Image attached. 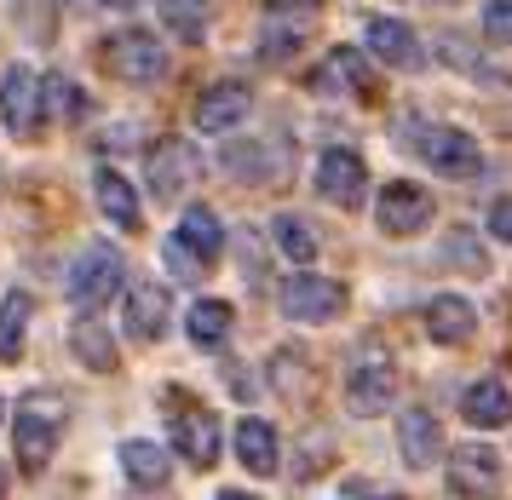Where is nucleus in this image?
I'll return each mask as SVG.
<instances>
[{"label": "nucleus", "instance_id": "obj_1", "mask_svg": "<svg viewBox=\"0 0 512 500\" xmlns=\"http://www.w3.org/2000/svg\"><path fill=\"white\" fill-rule=\"evenodd\" d=\"M64 420H70V403H64V391H24V403H18V426H12V443H18V466L24 472H41L58 449V437H64Z\"/></svg>", "mask_w": 512, "mask_h": 500}, {"label": "nucleus", "instance_id": "obj_2", "mask_svg": "<svg viewBox=\"0 0 512 500\" xmlns=\"http://www.w3.org/2000/svg\"><path fill=\"white\" fill-rule=\"evenodd\" d=\"M346 397L351 414H386L397 403V357L386 351V340L357 345V357L346 368Z\"/></svg>", "mask_w": 512, "mask_h": 500}, {"label": "nucleus", "instance_id": "obj_3", "mask_svg": "<svg viewBox=\"0 0 512 500\" xmlns=\"http://www.w3.org/2000/svg\"><path fill=\"white\" fill-rule=\"evenodd\" d=\"M415 150L426 156V167H438L443 179H478L484 173V150L478 138H466L461 127H438V121H415Z\"/></svg>", "mask_w": 512, "mask_h": 500}, {"label": "nucleus", "instance_id": "obj_4", "mask_svg": "<svg viewBox=\"0 0 512 500\" xmlns=\"http://www.w3.org/2000/svg\"><path fill=\"white\" fill-rule=\"evenodd\" d=\"M0 115L18 138H35L47 121V75H35L29 64H12L0 75Z\"/></svg>", "mask_w": 512, "mask_h": 500}, {"label": "nucleus", "instance_id": "obj_5", "mask_svg": "<svg viewBox=\"0 0 512 500\" xmlns=\"http://www.w3.org/2000/svg\"><path fill=\"white\" fill-rule=\"evenodd\" d=\"M311 23H317V0H271L265 18H259V58L282 64L288 52H300Z\"/></svg>", "mask_w": 512, "mask_h": 500}, {"label": "nucleus", "instance_id": "obj_6", "mask_svg": "<svg viewBox=\"0 0 512 500\" xmlns=\"http://www.w3.org/2000/svg\"><path fill=\"white\" fill-rule=\"evenodd\" d=\"M282 317L288 322H334L340 311H346V288L334 282V276H317V271H305L300 276H288L282 282Z\"/></svg>", "mask_w": 512, "mask_h": 500}, {"label": "nucleus", "instance_id": "obj_7", "mask_svg": "<svg viewBox=\"0 0 512 500\" xmlns=\"http://www.w3.org/2000/svg\"><path fill=\"white\" fill-rule=\"evenodd\" d=\"M121 276H127L121 253L110 248V242H93V248L70 265V299L81 305V311H98L104 299L121 294Z\"/></svg>", "mask_w": 512, "mask_h": 500}, {"label": "nucleus", "instance_id": "obj_8", "mask_svg": "<svg viewBox=\"0 0 512 500\" xmlns=\"http://www.w3.org/2000/svg\"><path fill=\"white\" fill-rule=\"evenodd\" d=\"M104 64H110V75H121V81L150 87V81L167 75V46L156 41V35H144V29H121L116 41H110V52H104Z\"/></svg>", "mask_w": 512, "mask_h": 500}, {"label": "nucleus", "instance_id": "obj_9", "mask_svg": "<svg viewBox=\"0 0 512 500\" xmlns=\"http://www.w3.org/2000/svg\"><path fill=\"white\" fill-rule=\"evenodd\" d=\"M374 219H380L386 236H415V230L432 225V196L409 179H392L380 190V202H374Z\"/></svg>", "mask_w": 512, "mask_h": 500}, {"label": "nucleus", "instance_id": "obj_10", "mask_svg": "<svg viewBox=\"0 0 512 500\" xmlns=\"http://www.w3.org/2000/svg\"><path fill=\"white\" fill-rule=\"evenodd\" d=\"M202 179V156H196V144L190 138H167L150 150V190L173 202V196H185L190 184Z\"/></svg>", "mask_w": 512, "mask_h": 500}, {"label": "nucleus", "instance_id": "obj_11", "mask_svg": "<svg viewBox=\"0 0 512 500\" xmlns=\"http://www.w3.org/2000/svg\"><path fill=\"white\" fill-rule=\"evenodd\" d=\"M397 455L409 472H432L443 460V426L426 409H403L397 414Z\"/></svg>", "mask_w": 512, "mask_h": 500}, {"label": "nucleus", "instance_id": "obj_12", "mask_svg": "<svg viewBox=\"0 0 512 500\" xmlns=\"http://www.w3.org/2000/svg\"><path fill=\"white\" fill-rule=\"evenodd\" d=\"M317 190H323V202L334 207H357L363 202V190H369V167L357 150H328L317 161Z\"/></svg>", "mask_w": 512, "mask_h": 500}, {"label": "nucleus", "instance_id": "obj_13", "mask_svg": "<svg viewBox=\"0 0 512 500\" xmlns=\"http://www.w3.org/2000/svg\"><path fill=\"white\" fill-rule=\"evenodd\" d=\"M248 110H254V92L242 81H219L196 98V127L202 133H231L236 121H248Z\"/></svg>", "mask_w": 512, "mask_h": 500}, {"label": "nucleus", "instance_id": "obj_14", "mask_svg": "<svg viewBox=\"0 0 512 500\" xmlns=\"http://www.w3.org/2000/svg\"><path fill=\"white\" fill-rule=\"evenodd\" d=\"M127 334L133 340H162L167 334V288L150 276L127 282Z\"/></svg>", "mask_w": 512, "mask_h": 500}, {"label": "nucleus", "instance_id": "obj_15", "mask_svg": "<svg viewBox=\"0 0 512 500\" xmlns=\"http://www.w3.org/2000/svg\"><path fill=\"white\" fill-rule=\"evenodd\" d=\"M363 41H369V52L380 58V64H392V69H420V64H426L420 35H415L403 18H374Z\"/></svg>", "mask_w": 512, "mask_h": 500}, {"label": "nucleus", "instance_id": "obj_16", "mask_svg": "<svg viewBox=\"0 0 512 500\" xmlns=\"http://www.w3.org/2000/svg\"><path fill=\"white\" fill-rule=\"evenodd\" d=\"M449 483H455L461 495H489V489L501 483V455L484 449V443H461V449H449Z\"/></svg>", "mask_w": 512, "mask_h": 500}, {"label": "nucleus", "instance_id": "obj_17", "mask_svg": "<svg viewBox=\"0 0 512 500\" xmlns=\"http://www.w3.org/2000/svg\"><path fill=\"white\" fill-rule=\"evenodd\" d=\"M173 449L190 460V466H213L219 460V414L190 409L173 420Z\"/></svg>", "mask_w": 512, "mask_h": 500}, {"label": "nucleus", "instance_id": "obj_18", "mask_svg": "<svg viewBox=\"0 0 512 500\" xmlns=\"http://www.w3.org/2000/svg\"><path fill=\"white\" fill-rule=\"evenodd\" d=\"M426 334H432L438 345H466L472 334H478V311H472V299L438 294L432 305H426Z\"/></svg>", "mask_w": 512, "mask_h": 500}, {"label": "nucleus", "instance_id": "obj_19", "mask_svg": "<svg viewBox=\"0 0 512 500\" xmlns=\"http://www.w3.org/2000/svg\"><path fill=\"white\" fill-rule=\"evenodd\" d=\"M236 460L254 472V478H271L282 466V443H277V426H265L259 414H248L242 426H236Z\"/></svg>", "mask_w": 512, "mask_h": 500}, {"label": "nucleus", "instance_id": "obj_20", "mask_svg": "<svg viewBox=\"0 0 512 500\" xmlns=\"http://www.w3.org/2000/svg\"><path fill=\"white\" fill-rule=\"evenodd\" d=\"M461 414L472 420V426H507L512 420V380L489 374V380H478V386H466Z\"/></svg>", "mask_w": 512, "mask_h": 500}, {"label": "nucleus", "instance_id": "obj_21", "mask_svg": "<svg viewBox=\"0 0 512 500\" xmlns=\"http://www.w3.org/2000/svg\"><path fill=\"white\" fill-rule=\"evenodd\" d=\"M225 167L231 173H242L248 184H271V179H282V167H288V156H282V144H248V138H236V144H225Z\"/></svg>", "mask_w": 512, "mask_h": 500}, {"label": "nucleus", "instance_id": "obj_22", "mask_svg": "<svg viewBox=\"0 0 512 500\" xmlns=\"http://www.w3.org/2000/svg\"><path fill=\"white\" fill-rule=\"evenodd\" d=\"M93 190H98V207H104V219H110V225H121V230H139V219H144L139 190H133V184L121 179L116 167H98Z\"/></svg>", "mask_w": 512, "mask_h": 500}, {"label": "nucleus", "instance_id": "obj_23", "mask_svg": "<svg viewBox=\"0 0 512 500\" xmlns=\"http://www.w3.org/2000/svg\"><path fill=\"white\" fill-rule=\"evenodd\" d=\"M173 236H179V242L202 259V265H208V259H219V248H225V225H219V213H213V207H202V202L185 207V219H179V230H173Z\"/></svg>", "mask_w": 512, "mask_h": 500}, {"label": "nucleus", "instance_id": "obj_24", "mask_svg": "<svg viewBox=\"0 0 512 500\" xmlns=\"http://www.w3.org/2000/svg\"><path fill=\"white\" fill-rule=\"evenodd\" d=\"M317 87H323V92H374L363 52H351V46H334V52L323 58V69H317Z\"/></svg>", "mask_w": 512, "mask_h": 500}, {"label": "nucleus", "instance_id": "obj_25", "mask_svg": "<svg viewBox=\"0 0 512 500\" xmlns=\"http://www.w3.org/2000/svg\"><path fill=\"white\" fill-rule=\"evenodd\" d=\"M121 472L133 489H167V449L133 437V443H121Z\"/></svg>", "mask_w": 512, "mask_h": 500}, {"label": "nucleus", "instance_id": "obj_26", "mask_svg": "<svg viewBox=\"0 0 512 500\" xmlns=\"http://www.w3.org/2000/svg\"><path fill=\"white\" fill-rule=\"evenodd\" d=\"M185 334H190V345H202V351L225 345L231 340V305H225V299H196L190 317H185Z\"/></svg>", "mask_w": 512, "mask_h": 500}, {"label": "nucleus", "instance_id": "obj_27", "mask_svg": "<svg viewBox=\"0 0 512 500\" xmlns=\"http://www.w3.org/2000/svg\"><path fill=\"white\" fill-rule=\"evenodd\" d=\"M70 345H75V357L93 368V374H110V368H116V340H110V328H104V322L81 317V322H75V334H70Z\"/></svg>", "mask_w": 512, "mask_h": 500}, {"label": "nucleus", "instance_id": "obj_28", "mask_svg": "<svg viewBox=\"0 0 512 500\" xmlns=\"http://www.w3.org/2000/svg\"><path fill=\"white\" fill-rule=\"evenodd\" d=\"M156 12H162L173 41L196 46L202 35H208V0H156Z\"/></svg>", "mask_w": 512, "mask_h": 500}, {"label": "nucleus", "instance_id": "obj_29", "mask_svg": "<svg viewBox=\"0 0 512 500\" xmlns=\"http://www.w3.org/2000/svg\"><path fill=\"white\" fill-rule=\"evenodd\" d=\"M24 328H29V294H0V357L6 363L24 351Z\"/></svg>", "mask_w": 512, "mask_h": 500}, {"label": "nucleus", "instance_id": "obj_30", "mask_svg": "<svg viewBox=\"0 0 512 500\" xmlns=\"http://www.w3.org/2000/svg\"><path fill=\"white\" fill-rule=\"evenodd\" d=\"M277 248L288 253V259H294V265H311V259H317V236H311V225H305L300 213H277Z\"/></svg>", "mask_w": 512, "mask_h": 500}, {"label": "nucleus", "instance_id": "obj_31", "mask_svg": "<svg viewBox=\"0 0 512 500\" xmlns=\"http://www.w3.org/2000/svg\"><path fill=\"white\" fill-rule=\"evenodd\" d=\"M47 104H58V115H64V121L87 115V98H81V87H75L70 75H47Z\"/></svg>", "mask_w": 512, "mask_h": 500}, {"label": "nucleus", "instance_id": "obj_32", "mask_svg": "<svg viewBox=\"0 0 512 500\" xmlns=\"http://www.w3.org/2000/svg\"><path fill=\"white\" fill-rule=\"evenodd\" d=\"M484 35L489 46H512V0H489L484 6Z\"/></svg>", "mask_w": 512, "mask_h": 500}, {"label": "nucleus", "instance_id": "obj_33", "mask_svg": "<svg viewBox=\"0 0 512 500\" xmlns=\"http://www.w3.org/2000/svg\"><path fill=\"white\" fill-rule=\"evenodd\" d=\"M167 265H173V282H190L202 259H196V253H190L185 242H179V236H173V242H167Z\"/></svg>", "mask_w": 512, "mask_h": 500}, {"label": "nucleus", "instance_id": "obj_34", "mask_svg": "<svg viewBox=\"0 0 512 500\" xmlns=\"http://www.w3.org/2000/svg\"><path fill=\"white\" fill-rule=\"evenodd\" d=\"M489 236L512 242V196H507V202H495V207H489Z\"/></svg>", "mask_w": 512, "mask_h": 500}, {"label": "nucleus", "instance_id": "obj_35", "mask_svg": "<svg viewBox=\"0 0 512 500\" xmlns=\"http://www.w3.org/2000/svg\"><path fill=\"white\" fill-rule=\"evenodd\" d=\"M70 6H87V12H93V6H104V0H70Z\"/></svg>", "mask_w": 512, "mask_h": 500}, {"label": "nucleus", "instance_id": "obj_36", "mask_svg": "<svg viewBox=\"0 0 512 500\" xmlns=\"http://www.w3.org/2000/svg\"><path fill=\"white\" fill-rule=\"evenodd\" d=\"M104 6H139V0H104Z\"/></svg>", "mask_w": 512, "mask_h": 500}, {"label": "nucleus", "instance_id": "obj_37", "mask_svg": "<svg viewBox=\"0 0 512 500\" xmlns=\"http://www.w3.org/2000/svg\"><path fill=\"white\" fill-rule=\"evenodd\" d=\"M0 495H6V466H0Z\"/></svg>", "mask_w": 512, "mask_h": 500}, {"label": "nucleus", "instance_id": "obj_38", "mask_svg": "<svg viewBox=\"0 0 512 500\" xmlns=\"http://www.w3.org/2000/svg\"><path fill=\"white\" fill-rule=\"evenodd\" d=\"M432 6H455V0H432Z\"/></svg>", "mask_w": 512, "mask_h": 500}, {"label": "nucleus", "instance_id": "obj_39", "mask_svg": "<svg viewBox=\"0 0 512 500\" xmlns=\"http://www.w3.org/2000/svg\"><path fill=\"white\" fill-rule=\"evenodd\" d=\"M0 420H6V403H0Z\"/></svg>", "mask_w": 512, "mask_h": 500}]
</instances>
